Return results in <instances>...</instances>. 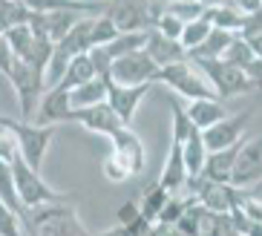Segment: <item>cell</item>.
Instances as JSON below:
<instances>
[{
	"instance_id": "cell-16",
	"label": "cell",
	"mask_w": 262,
	"mask_h": 236,
	"mask_svg": "<svg viewBox=\"0 0 262 236\" xmlns=\"http://www.w3.org/2000/svg\"><path fill=\"white\" fill-rule=\"evenodd\" d=\"M35 15H49V12H78V15H104L107 0H20Z\"/></svg>"
},
{
	"instance_id": "cell-6",
	"label": "cell",
	"mask_w": 262,
	"mask_h": 236,
	"mask_svg": "<svg viewBox=\"0 0 262 236\" xmlns=\"http://www.w3.org/2000/svg\"><path fill=\"white\" fill-rule=\"evenodd\" d=\"M29 219H32L29 236H95L90 230H84L72 202L70 205H49V207H40V210H32Z\"/></svg>"
},
{
	"instance_id": "cell-42",
	"label": "cell",
	"mask_w": 262,
	"mask_h": 236,
	"mask_svg": "<svg viewBox=\"0 0 262 236\" xmlns=\"http://www.w3.org/2000/svg\"><path fill=\"white\" fill-rule=\"evenodd\" d=\"M15 55H12V49H9V44H6V38L0 35V75H6L9 78V72H12V67H15Z\"/></svg>"
},
{
	"instance_id": "cell-1",
	"label": "cell",
	"mask_w": 262,
	"mask_h": 236,
	"mask_svg": "<svg viewBox=\"0 0 262 236\" xmlns=\"http://www.w3.org/2000/svg\"><path fill=\"white\" fill-rule=\"evenodd\" d=\"M12 176H15L17 199H20V205L29 213L32 210H40V207H49V205H70L72 202L70 196H75V193H61V190H55V187H49L43 182V176L38 170H32L20 156L12 161Z\"/></svg>"
},
{
	"instance_id": "cell-32",
	"label": "cell",
	"mask_w": 262,
	"mask_h": 236,
	"mask_svg": "<svg viewBox=\"0 0 262 236\" xmlns=\"http://www.w3.org/2000/svg\"><path fill=\"white\" fill-rule=\"evenodd\" d=\"M210 20L208 17H199V20H190V23H185V32H182V38H179V44L185 46V52H193L196 46L202 44V40L210 35Z\"/></svg>"
},
{
	"instance_id": "cell-28",
	"label": "cell",
	"mask_w": 262,
	"mask_h": 236,
	"mask_svg": "<svg viewBox=\"0 0 262 236\" xmlns=\"http://www.w3.org/2000/svg\"><path fill=\"white\" fill-rule=\"evenodd\" d=\"M147 35L150 32H127V35H118L113 44H107V55L116 61V58H124V55H133V52H141L147 44Z\"/></svg>"
},
{
	"instance_id": "cell-39",
	"label": "cell",
	"mask_w": 262,
	"mask_h": 236,
	"mask_svg": "<svg viewBox=\"0 0 262 236\" xmlns=\"http://www.w3.org/2000/svg\"><path fill=\"white\" fill-rule=\"evenodd\" d=\"M17 156H20V153H17V138H15V133H12V127H0V161L12 164Z\"/></svg>"
},
{
	"instance_id": "cell-31",
	"label": "cell",
	"mask_w": 262,
	"mask_h": 236,
	"mask_svg": "<svg viewBox=\"0 0 262 236\" xmlns=\"http://www.w3.org/2000/svg\"><path fill=\"white\" fill-rule=\"evenodd\" d=\"M170 115H173V141L185 144L187 138L196 133V127H193V121L187 118V110H185V104H182V98L170 101Z\"/></svg>"
},
{
	"instance_id": "cell-18",
	"label": "cell",
	"mask_w": 262,
	"mask_h": 236,
	"mask_svg": "<svg viewBox=\"0 0 262 236\" xmlns=\"http://www.w3.org/2000/svg\"><path fill=\"white\" fill-rule=\"evenodd\" d=\"M159 184L170 196H179L187 184V170H185V153H182V144L179 141H170V153L167 161H164V170L159 176Z\"/></svg>"
},
{
	"instance_id": "cell-33",
	"label": "cell",
	"mask_w": 262,
	"mask_h": 236,
	"mask_svg": "<svg viewBox=\"0 0 262 236\" xmlns=\"http://www.w3.org/2000/svg\"><path fill=\"white\" fill-rule=\"evenodd\" d=\"M193 205V199L190 196H170L167 199V205L162 207V213H159V219H156V225H167V228H173L182 216H185V210Z\"/></svg>"
},
{
	"instance_id": "cell-27",
	"label": "cell",
	"mask_w": 262,
	"mask_h": 236,
	"mask_svg": "<svg viewBox=\"0 0 262 236\" xmlns=\"http://www.w3.org/2000/svg\"><path fill=\"white\" fill-rule=\"evenodd\" d=\"M167 199H170V193L164 190L162 184L156 182V184H150L144 193H141V199H139V210H141V216L144 219H150L156 225V219H159V213H162V207L167 205Z\"/></svg>"
},
{
	"instance_id": "cell-29",
	"label": "cell",
	"mask_w": 262,
	"mask_h": 236,
	"mask_svg": "<svg viewBox=\"0 0 262 236\" xmlns=\"http://www.w3.org/2000/svg\"><path fill=\"white\" fill-rule=\"evenodd\" d=\"M3 38H6L9 49H12V55H15L17 61H26V58H29L32 46H35V35H32L29 23H24V26H12Z\"/></svg>"
},
{
	"instance_id": "cell-8",
	"label": "cell",
	"mask_w": 262,
	"mask_h": 236,
	"mask_svg": "<svg viewBox=\"0 0 262 236\" xmlns=\"http://www.w3.org/2000/svg\"><path fill=\"white\" fill-rule=\"evenodd\" d=\"M156 81H162L164 87H170V90L176 92L179 98H187V101L216 98L213 90H210V84L205 81V75H202L190 61H182V63H173V67L159 69Z\"/></svg>"
},
{
	"instance_id": "cell-12",
	"label": "cell",
	"mask_w": 262,
	"mask_h": 236,
	"mask_svg": "<svg viewBox=\"0 0 262 236\" xmlns=\"http://www.w3.org/2000/svg\"><path fill=\"white\" fill-rule=\"evenodd\" d=\"M70 121L81 124L84 130H90L95 136L110 138V141H113L118 133L127 130V124H121V118L110 110V104H95V107H86V110H72Z\"/></svg>"
},
{
	"instance_id": "cell-41",
	"label": "cell",
	"mask_w": 262,
	"mask_h": 236,
	"mask_svg": "<svg viewBox=\"0 0 262 236\" xmlns=\"http://www.w3.org/2000/svg\"><path fill=\"white\" fill-rule=\"evenodd\" d=\"M139 216H141L139 202H124V205L116 210V225H130V222L139 219Z\"/></svg>"
},
{
	"instance_id": "cell-34",
	"label": "cell",
	"mask_w": 262,
	"mask_h": 236,
	"mask_svg": "<svg viewBox=\"0 0 262 236\" xmlns=\"http://www.w3.org/2000/svg\"><path fill=\"white\" fill-rule=\"evenodd\" d=\"M116 38H118L116 23L110 20L107 15L95 17V20H93V46H107V44H113Z\"/></svg>"
},
{
	"instance_id": "cell-44",
	"label": "cell",
	"mask_w": 262,
	"mask_h": 236,
	"mask_svg": "<svg viewBox=\"0 0 262 236\" xmlns=\"http://www.w3.org/2000/svg\"><path fill=\"white\" fill-rule=\"evenodd\" d=\"M248 46L254 49V55H256V58H262V35H256V38H251V40H248Z\"/></svg>"
},
{
	"instance_id": "cell-47",
	"label": "cell",
	"mask_w": 262,
	"mask_h": 236,
	"mask_svg": "<svg viewBox=\"0 0 262 236\" xmlns=\"http://www.w3.org/2000/svg\"><path fill=\"white\" fill-rule=\"evenodd\" d=\"M170 3H202V0H170Z\"/></svg>"
},
{
	"instance_id": "cell-36",
	"label": "cell",
	"mask_w": 262,
	"mask_h": 236,
	"mask_svg": "<svg viewBox=\"0 0 262 236\" xmlns=\"http://www.w3.org/2000/svg\"><path fill=\"white\" fill-rule=\"evenodd\" d=\"M156 32L164 35V38L179 40L182 38V32H185V20H179V17L170 15V12H162V17H159V23H156Z\"/></svg>"
},
{
	"instance_id": "cell-49",
	"label": "cell",
	"mask_w": 262,
	"mask_h": 236,
	"mask_svg": "<svg viewBox=\"0 0 262 236\" xmlns=\"http://www.w3.org/2000/svg\"><path fill=\"white\" fill-rule=\"evenodd\" d=\"M6 3H9V0H0V9H3V6H6Z\"/></svg>"
},
{
	"instance_id": "cell-10",
	"label": "cell",
	"mask_w": 262,
	"mask_h": 236,
	"mask_svg": "<svg viewBox=\"0 0 262 236\" xmlns=\"http://www.w3.org/2000/svg\"><path fill=\"white\" fill-rule=\"evenodd\" d=\"M156 75H159V67L150 61V55L141 49V52L124 55L116 58L113 67H110V81L113 84H124V87H141V84H153Z\"/></svg>"
},
{
	"instance_id": "cell-11",
	"label": "cell",
	"mask_w": 262,
	"mask_h": 236,
	"mask_svg": "<svg viewBox=\"0 0 262 236\" xmlns=\"http://www.w3.org/2000/svg\"><path fill=\"white\" fill-rule=\"evenodd\" d=\"M256 182H262V136L254 141H242L231 173V187L236 190H248Z\"/></svg>"
},
{
	"instance_id": "cell-43",
	"label": "cell",
	"mask_w": 262,
	"mask_h": 236,
	"mask_svg": "<svg viewBox=\"0 0 262 236\" xmlns=\"http://www.w3.org/2000/svg\"><path fill=\"white\" fill-rule=\"evenodd\" d=\"M233 6H236L242 15H251L256 9H262V0H233Z\"/></svg>"
},
{
	"instance_id": "cell-40",
	"label": "cell",
	"mask_w": 262,
	"mask_h": 236,
	"mask_svg": "<svg viewBox=\"0 0 262 236\" xmlns=\"http://www.w3.org/2000/svg\"><path fill=\"white\" fill-rule=\"evenodd\" d=\"M256 35H262V9L245 15V26H242V32H239V38H245V40L256 38Z\"/></svg>"
},
{
	"instance_id": "cell-26",
	"label": "cell",
	"mask_w": 262,
	"mask_h": 236,
	"mask_svg": "<svg viewBox=\"0 0 262 236\" xmlns=\"http://www.w3.org/2000/svg\"><path fill=\"white\" fill-rule=\"evenodd\" d=\"M199 236H236L231 213H213L199 207Z\"/></svg>"
},
{
	"instance_id": "cell-2",
	"label": "cell",
	"mask_w": 262,
	"mask_h": 236,
	"mask_svg": "<svg viewBox=\"0 0 262 236\" xmlns=\"http://www.w3.org/2000/svg\"><path fill=\"white\" fill-rule=\"evenodd\" d=\"M162 12V0H107L104 15L116 23L118 35H127V32H153Z\"/></svg>"
},
{
	"instance_id": "cell-46",
	"label": "cell",
	"mask_w": 262,
	"mask_h": 236,
	"mask_svg": "<svg viewBox=\"0 0 262 236\" xmlns=\"http://www.w3.org/2000/svg\"><path fill=\"white\" fill-rule=\"evenodd\" d=\"M17 118H9V115H0V127H15Z\"/></svg>"
},
{
	"instance_id": "cell-19",
	"label": "cell",
	"mask_w": 262,
	"mask_h": 236,
	"mask_svg": "<svg viewBox=\"0 0 262 236\" xmlns=\"http://www.w3.org/2000/svg\"><path fill=\"white\" fill-rule=\"evenodd\" d=\"M242 147V141L228 150H216V153H208L205 159V167H202L199 176L210 179V182H219V184H231V173H233V164H236V153Z\"/></svg>"
},
{
	"instance_id": "cell-9",
	"label": "cell",
	"mask_w": 262,
	"mask_h": 236,
	"mask_svg": "<svg viewBox=\"0 0 262 236\" xmlns=\"http://www.w3.org/2000/svg\"><path fill=\"white\" fill-rule=\"evenodd\" d=\"M185 190L190 193V199L199 207L213 210V213H231L233 207L239 205V196H242V190H236V187H231V184L210 182V179H205V176L187 179Z\"/></svg>"
},
{
	"instance_id": "cell-22",
	"label": "cell",
	"mask_w": 262,
	"mask_h": 236,
	"mask_svg": "<svg viewBox=\"0 0 262 236\" xmlns=\"http://www.w3.org/2000/svg\"><path fill=\"white\" fill-rule=\"evenodd\" d=\"M107 81L110 78H93V81L70 90L72 110H86V107H95V104H107Z\"/></svg>"
},
{
	"instance_id": "cell-3",
	"label": "cell",
	"mask_w": 262,
	"mask_h": 236,
	"mask_svg": "<svg viewBox=\"0 0 262 236\" xmlns=\"http://www.w3.org/2000/svg\"><path fill=\"white\" fill-rule=\"evenodd\" d=\"M144 141L130 127L113 138V153L104 159V176L110 182H127L130 176L144 170Z\"/></svg>"
},
{
	"instance_id": "cell-21",
	"label": "cell",
	"mask_w": 262,
	"mask_h": 236,
	"mask_svg": "<svg viewBox=\"0 0 262 236\" xmlns=\"http://www.w3.org/2000/svg\"><path fill=\"white\" fill-rule=\"evenodd\" d=\"M0 202L12 210V213L20 216L24 222V228L29 230L32 228V219H29V210L20 205V199H17V187H15V176H12V164L6 161H0Z\"/></svg>"
},
{
	"instance_id": "cell-30",
	"label": "cell",
	"mask_w": 262,
	"mask_h": 236,
	"mask_svg": "<svg viewBox=\"0 0 262 236\" xmlns=\"http://www.w3.org/2000/svg\"><path fill=\"white\" fill-rule=\"evenodd\" d=\"M222 61H225V63H231V67H236V69H242V72H245V69H248L251 63L256 61V55H254V49L248 46V40H245V38H239V35H236V38L231 40V46L225 49Z\"/></svg>"
},
{
	"instance_id": "cell-4",
	"label": "cell",
	"mask_w": 262,
	"mask_h": 236,
	"mask_svg": "<svg viewBox=\"0 0 262 236\" xmlns=\"http://www.w3.org/2000/svg\"><path fill=\"white\" fill-rule=\"evenodd\" d=\"M12 90L17 95V107H20V121H35V113H38V104L47 92V72L38 67H32L26 61H15L12 72L6 78Z\"/></svg>"
},
{
	"instance_id": "cell-25",
	"label": "cell",
	"mask_w": 262,
	"mask_h": 236,
	"mask_svg": "<svg viewBox=\"0 0 262 236\" xmlns=\"http://www.w3.org/2000/svg\"><path fill=\"white\" fill-rule=\"evenodd\" d=\"M182 153H185V170L187 179L199 176L202 167H205V159H208V147H205V138H202V130H196L185 144H182Z\"/></svg>"
},
{
	"instance_id": "cell-38",
	"label": "cell",
	"mask_w": 262,
	"mask_h": 236,
	"mask_svg": "<svg viewBox=\"0 0 262 236\" xmlns=\"http://www.w3.org/2000/svg\"><path fill=\"white\" fill-rule=\"evenodd\" d=\"M173 228H176L182 236H199V205L193 202V205L185 210V216H182Z\"/></svg>"
},
{
	"instance_id": "cell-5",
	"label": "cell",
	"mask_w": 262,
	"mask_h": 236,
	"mask_svg": "<svg viewBox=\"0 0 262 236\" xmlns=\"http://www.w3.org/2000/svg\"><path fill=\"white\" fill-rule=\"evenodd\" d=\"M190 63L205 75V81L210 84V90H213V95L219 101L236 98V95H248V92L256 90V84L242 72V69L225 63L222 58H219V61H190Z\"/></svg>"
},
{
	"instance_id": "cell-17",
	"label": "cell",
	"mask_w": 262,
	"mask_h": 236,
	"mask_svg": "<svg viewBox=\"0 0 262 236\" xmlns=\"http://www.w3.org/2000/svg\"><path fill=\"white\" fill-rule=\"evenodd\" d=\"M144 52L150 55V61H153L159 69H164V67H173V63L187 61L185 46L179 44V40H173V38H164V35H159L156 29L150 32V35H147Z\"/></svg>"
},
{
	"instance_id": "cell-48",
	"label": "cell",
	"mask_w": 262,
	"mask_h": 236,
	"mask_svg": "<svg viewBox=\"0 0 262 236\" xmlns=\"http://www.w3.org/2000/svg\"><path fill=\"white\" fill-rule=\"evenodd\" d=\"M144 236H159V230H156V225H153V230H150V233H144Z\"/></svg>"
},
{
	"instance_id": "cell-45",
	"label": "cell",
	"mask_w": 262,
	"mask_h": 236,
	"mask_svg": "<svg viewBox=\"0 0 262 236\" xmlns=\"http://www.w3.org/2000/svg\"><path fill=\"white\" fill-rule=\"evenodd\" d=\"M205 9H216V6H233V0H202Z\"/></svg>"
},
{
	"instance_id": "cell-7",
	"label": "cell",
	"mask_w": 262,
	"mask_h": 236,
	"mask_svg": "<svg viewBox=\"0 0 262 236\" xmlns=\"http://www.w3.org/2000/svg\"><path fill=\"white\" fill-rule=\"evenodd\" d=\"M12 133H15V138H17V153H20V159H24L32 170L40 173L43 161H47V150L52 147V138H55V133H58V127H52V124L43 127V124H32V121H20V118H17Z\"/></svg>"
},
{
	"instance_id": "cell-35",
	"label": "cell",
	"mask_w": 262,
	"mask_h": 236,
	"mask_svg": "<svg viewBox=\"0 0 262 236\" xmlns=\"http://www.w3.org/2000/svg\"><path fill=\"white\" fill-rule=\"evenodd\" d=\"M164 12H170V15H176L179 20H199L202 15H205V6L202 3H170V0H164Z\"/></svg>"
},
{
	"instance_id": "cell-23",
	"label": "cell",
	"mask_w": 262,
	"mask_h": 236,
	"mask_svg": "<svg viewBox=\"0 0 262 236\" xmlns=\"http://www.w3.org/2000/svg\"><path fill=\"white\" fill-rule=\"evenodd\" d=\"M202 17H208L213 29L233 32V35H239V32H242V26H245V15H242V12H239L236 6H216V9H205V15H202Z\"/></svg>"
},
{
	"instance_id": "cell-20",
	"label": "cell",
	"mask_w": 262,
	"mask_h": 236,
	"mask_svg": "<svg viewBox=\"0 0 262 236\" xmlns=\"http://www.w3.org/2000/svg\"><path fill=\"white\" fill-rule=\"evenodd\" d=\"M187 118L193 121V127L196 130H210L213 124L225 121L228 118V110H225V104L219 98H199V101H190L187 104Z\"/></svg>"
},
{
	"instance_id": "cell-15",
	"label": "cell",
	"mask_w": 262,
	"mask_h": 236,
	"mask_svg": "<svg viewBox=\"0 0 262 236\" xmlns=\"http://www.w3.org/2000/svg\"><path fill=\"white\" fill-rule=\"evenodd\" d=\"M72 115V104H70V90L63 87H52V90L43 92V98L38 104V113H35V121L32 124H67Z\"/></svg>"
},
{
	"instance_id": "cell-13",
	"label": "cell",
	"mask_w": 262,
	"mask_h": 236,
	"mask_svg": "<svg viewBox=\"0 0 262 236\" xmlns=\"http://www.w3.org/2000/svg\"><path fill=\"white\" fill-rule=\"evenodd\" d=\"M248 121H251V110H242V113L228 115L225 121H219V124H213L210 130H205V133H202V138H205L208 153L228 150V147L239 144V141H242V136H245Z\"/></svg>"
},
{
	"instance_id": "cell-37",
	"label": "cell",
	"mask_w": 262,
	"mask_h": 236,
	"mask_svg": "<svg viewBox=\"0 0 262 236\" xmlns=\"http://www.w3.org/2000/svg\"><path fill=\"white\" fill-rule=\"evenodd\" d=\"M20 216L12 213L3 202H0V236H26L24 230H20Z\"/></svg>"
},
{
	"instance_id": "cell-14",
	"label": "cell",
	"mask_w": 262,
	"mask_h": 236,
	"mask_svg": "<svg viewBox=\"0 0 262 236\" xmlns=\"http://www.w3.org/2000/svg\"><path fill=\"white\" fill-rule=\"evenodd\" d=\"M153 84H141V87H124V84H113L107 81V104L110 110L121 118V124L130 127L136 113H139V104L144 101V95L150 92Z\"/></svg>"
},
{
	"instance_id": "cell-24",
	"label": "cell",
	"mask_w": 262,
	"mask_h": 236,
	"mask_svg": "<svg viewBox=\"0 0 262 236\" xmlns=\"http://www.w3.org/2000/svg\"><path fill=\"white\" fill-rule=\"evenodd\" d=\"M93 78H98V75H95V67H93V61H90V55L84 52V55H78V58L70 61V67H67V72H63V78H61L58 87L75 90V87L86 84V81H93Z\"/></svg>"
}]
</instances>
